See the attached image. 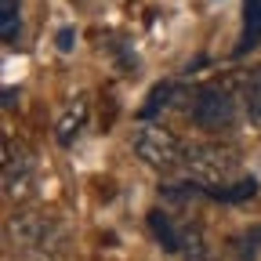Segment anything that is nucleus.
I'll use <instances>...</instances> for the list:
<instances>
[{
    "label": "nucleus",
    "mask_w": 261,
    "mask_h": 261,
    "mask_svg": "<svg viewBox=\"0 0 261 261\" xmlns=\"http://www.w3.org/2000/svg\"><path fill=\"white\" fill-rule=\"evenodd\" d=\"M149 228H152V236H156V243L167 250V254H178L181 250V243H185V232L171 221V214H163V211H152L149 214Z\"/></svg>",
    "instance_id": "0eeeda50"
},
{
    "label": "nucleus",
    "mask_w": 261,
    "mask_h": 261,
    "mask_svg": "<svg viewBox=\"0 0 261 261\" xmlns=\"http://www.w3.org/2000/svg\"><path fill=\"white\" fill-rule=\"evenodd\" d=\"M236 98L228 94L225 84L211 80V84H200L192 91V106H189V116L196 127H203V130H225V127H232L236 123Z\"/></svg>",
    "instance_id": "f03ea898"
},
{
    "label": "nucleus",
    "mask_w": 261,
    "mask_h": 261,
    "mask_svg": "<svg viewBox=\"0 0 261 261\" xmlns=\"http://www.w3.org/2000/svg\"><path fill=\"white\" fill-rule=\"evenodd\" d=\"M135 152L156 171H174L185 163V145L160 123H142L135 135Z\"/></svg>",
    "instance_id": "7ed1b4c3"
},
{
    "label": "nucleus",
    "mask_w": 261,
    "mask_h": 261,
    "mask_svg": "<svg viewBox=\"0 0 261 261\" xmlns=\"http://www.w3.org/2000/svg\"><path fill=\"white\" fill-rule=\"evenodd\" d=\"M185 167L192 174L196 185H203V196L211 189H225L232 185L240 174V152L232 145H221V142H200V145H189L185 149Z\"/></svg>",
    "instance_id": "f257e3e1"
},
{
    "label": "nucleus",
    "mask_w": 261,
    "mask_h": 261,
    "mask_svg": "<svg viewBox=\"0 0 261 261\" xmlns=\"http://www.w3.org/2000/svg\"><path fill=\"white\" fill-rule=\"evenodd\" d=\"M4 192L8 200H25V196L33 192V160L29 152L11 138H4Z\"/></svg>",
    "instance_id": "39448f33"
},
{
    "label": "nucleus",
    "mask_w": 261,
    "mask_h": 261,
    "mask_svg": "<svg viewBox=\"0 0 261 261\" xmlns=\"http://www.w3.org/2000/svg\"><path fill=\"white\" fill-rule=\"evenodd\" d=\"M254 192H257V178L243 174V178H236L232 185H225V189H211L207 196H211V200H221V203H240V200H250Z\"/></svg>",
    "instance_id": "9d476101"
},
{
    "label": "nucleus",
    "mask_w": 261,
    "mask_h": 261,
    "mask_svg": "<svg viewBox=\"0 0 261 261\" xmlns=\"http://www.w3.org/2000/svg\"><path fill=\"white\" fill-rule=\"evenodd\" d=\"M257 243H261V228H254V232H247V236L240 240V247H243V250H240V261H254L257 250H261Z\"/></svg>",
    "instance_id": "ddd939ff"
},
{
    "label": "nucleus",
    "mask_w": 261,
    "mask_h": 261,
    "mask_svg": "<svg viewBox=\"0 0 261 261\" xmlns=\"http://www.w3.org/2000/svg\"><path fill=\"white\" fill-rule=\"evenodd\" d=\"M178 94V87L174 84H167V80H163V84H156L152 91H149V98H145V106L138 109V120H152L160 109H167L171 106V98Z\"/></svg>",
    "instance_id": "9b49d317"
},
{
    "label": "nucleus",
    "mask_w": 261,
    "mask_h": 261,
    "mask_svg": "<svg viewBox=\"0 0 261 261\" xmlns=\"http://www.w3.org/2000/svg\"><path fill=\"white\" fill-rule=\"evenodd\" d=\"M87 127V98H76V102L65 106V113L55 123V142L58 145H73Z\"/></svg>",
    "instance_id": "423d86ee"
},
{
    "label": "nucleus",
    "mask_w": 261,
    "mask_h": 261,
    "mask_svg": "<svg viewBox=\"0 0 261 261\" xmlns=\"http://www.w3.org/2000/svg\"><path fill=\"white\" fill-rule=\"evenodd\" d=\"M243 109L250 120H261V65L250 69V76L243 80Z\"/></svg>",
    "instance_id": "f8f14e48"
},
{
    "label": "nucleus",
    "mask_w": 261,
    "mask_h": 261,
    "mask_svg": "<svg viewBox=\"0 0 261 261\" xmlns=\"http://www.w3.org/2000/svg\"><path fill=\"white\" fill-rule=\"evenodd\" d=\"M257 44H261V0H243V33H240L236 55H243Z\"/></svg>",
    "instance_id": "6e6552de"
},
{
    "label": "nucleus",
    "mask_w": 261,
    "mask_h": 261,
    "mask_svg": "<svg viewBox=\"0 0 261 261\" xmlns=\"http://www.w3.org/2000/svg\"><path fill=\"white\" fill-rule=\"evenodd\" d=\"M0 37L4 44L22 37V0H0Z\"/></svg>",
    "instance_id": "1a4fd4ad"
},
{
    "label": "nucleus",
    "mask_w": 261,
    "mask_h": 261,
    "mask_svg": "<svg viewBox=\"0 0 261 261\" xmlns=\"http://www.w3.org/2000/svg\"><path fill=\"white\" fill-rule=\"evenodd\" d=\"M73 40H76V29H58V51H73Z\"/></svg>",
    "instance_id": "4468645a"
},
{
    "label": "nucleus",
    "mask_w": 261,
    "mask_h": 261,
    "mask_svg": "<svg viewBox=\"0 0 261 261\" xmlns=\"http://www.w3.org/2000/svg\"><path fill=\"white\" fill-rule=\"evenodd\" d=\"M11 236L25 254H58L62 250V228L40 214H18L11 221Z\"/></svg>",
    "instance_id": "20e7f679"
},
{
    "label": "nucleus",
    "mask_w": 261,
    "mask_h": 261,
    "mask_svg": "<svg viewBox=\"0 0 261 261\" xmlns=\"http://www.w3.org/2000/svg\"><path fill=\"white\" fill-rule=\"evenodd\" d=\"M15 98H18V91H15V87H8V91H4V109H11V106H15Z\"/></svg>",
    "instance_id": "2eb2a0df"
}]
</instances>
